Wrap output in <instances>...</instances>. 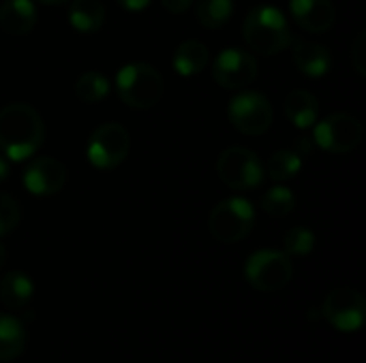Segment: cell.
<instances>
[{"label": "cell", "mask_w": 366, "mask_h": 363, "mask_svg": "<svg viewBox=\"0 0 366 363\" xmlns=\"http://www.w3.org/2000/svg\"><path fill=\"white\" fill-rule=\"evenodd\" d=\"M152 0H118V4L122 6V9H127V11H133V13H137V11H144L148 4H150Z\"/></svg>", "instance_id": "obj_29"}, {"label": "cell", "mask_w": 366, "mask_h": 363, "mask_svg": "<svg viewBox=\"0 0 366 363\" xmlns=\"http://www.w3.org/2000/svg\"><path fill=\"white\" fill-rule=\"evenodd\" d=\"M69 24L77 32H97L105 21V6L101 0H69Z\"/></svg>", "instance_id": "obj_18"}, {"label": "cell", "mask_w": 366, "mask_h": 363, "mask_svg": "<svg viewBox=\"0 0 366 363\" xmlns=\"http://www.w3.org/2000/svg\"><path fill=\"white\" fill-rule=\"evenodd\" d=\"M26 349V329L21 321L0 315V362L17 359Z\"/></svg>", "instance_id": "obj_20"}, {"label": "cell", "mask_w": 366, "mask_h": 363, "mask_svg": "<svg viewBox=\"0 0 366 363\" xmlns=\"http://www.w3.org/2000/svg\"><path fill=\"white\" fill-rule=\"evenodd\" d=\"M262 208L268 216L272 218H283L290 216L296 208V197L287 186H272L270 190H266V195L262 197Z\"/></svg>", "instance_id": "obj_24"}, {"label": "cell", "mask_w": 366, "mask_h": 363, "mask_svg": "<svg viewBox=\"0 0 366 363\" xmlns=\"http://www.w3.org/2000/svg\"><path fill=\"white\" fill-rule=\"evenodd\" d=\"M39 2H43V4H49V6H54V4H64V2H69V0H39Z\"/></svg>", "instance_id": "obj_32"}, {"label": "cell", "mask_w": 366, "mask_h": 363, "mask_svg": "<svg viewBox=\"0 0 366 363\" xmlns=\"http://www.w3.org/2000/svg\"><path fill=\"white\" fill-rule=\"evenodd\" d=\"M242 36L247 45L262 56H277L292 43V30L283 11L270 4L255 6L247 15Z\"/></svg>", "instance_id": "obj_2"}, {"label": "cell", "mask_w": 366, "mask_h": 363, "mask_svg": "<svg viewBox=\"0 0 366 363\" xmlns=\"http://www.w3.org/2000/svg\"><path fill=\"white\" fill-rule=\"evenodd\" d=\"M313 141L332 154H347L356 150L362 141V124L350 113H332L317 122Z\"/></svg>", "instance_id": "obj_9"}, {"label": "cell", "mask_w": 366, "mask_h": 363, "mask_svg": "<svg viewBox=\"0 0 366 363\" xmlns=\"http://www.w3.org/2000/svg\"><path fill=\"white\" fill-rule=\"evenodd\" d=\"M287 257H307L315 248V233L307 227H292L283 237Z\"/></svg>", "instance_id": "obj_25"}, {"label": "cell", "mask_w": 366, "mask_h": 363, "mask_svg": "<svg viewBox=\"0 0 366 363\" xmlns=\"http://www.w3.org/2000/svg\"><path fill=\"white\" fill-rule=\"evenodd\" d=\"M21 220V205L6 193H0V237L11 233Z\"/></svg>", "instance_id": "obj_26"}, {"label": "cell", "mask_w": 366, "mask_h": 363, "mask_svg": "<svg viewBox=\"0 0 366 363\" xmlns=\"http://www.w3.org/2000/svg\"><path fill=\"white\" fill-rule=\"evenodd\" d=\"M131 150V135L122 124L105 122L97 126L88 139L86 156L88 163L97 169H114L118 167Z\"/></svg>", "instance_id": "obj_7"}, {"label": "cell", "mask_w": 366, "mask_h": 363, "mask_svg": "<svg viewBox=\"0 0 366 363\" xmlns=\"http://www.w3.org/2000/svg\"><path fill=\"white\" fill-rule=\"evenodd\" d=\"M294 265L281 250H257L244 263V278L255 291L274 293L290 285Z\"/></svg>", "instance_id": "obj_6"}, {"label": "cell", "mask_w": 366, "mask_h": 363, "mask_svg": "<svg viewBox=\"0 0 366 363\" xmlns=\"http://www.w3.org/2000/svg\"><path fill=\"white\" fill-rule=\"evenodd\" d=\"M36 24V4L32 0H6L0 6V26L9 34H28Z\"/></svg>", "instance_id": "obj_15"}, {"label": "cell", "mask_w": 366, "mask_h": 363, "mask_svg": "<svg viewBox=\"0 0 366 363\" xmlns=\"http://www.w3.org/2000/svg\"><path fill=\"white\" fill-rule=\"evenodd\" d=\"M210 62V51L208 47L197 41V39H187L182 41L176 51H174V71L182 77H193V75H199Z\"/></svg>", "instance_id": "obj_16"}, {"label": "cell", "mask_w": 366, "mask_h": 363, "mask_svg": "<svg viewBox=\"0 0 366 363\" xmlns=\"http://www.w3.org/2000/svg\"><path fill=\"white\" fill-rule=\"evenodd\" d=\"M195 15L204 28H221L234 15V0H195Z\"/></svg>", "instance_id": "obj_21"}, {"label": "cell", "mask_w": 366, "mask_h": 363, "mask_svg": "<svg viewBox=\"0 0 366 363\" xmlns=\"http://www.w3.org/2000/svg\"><path fill=\"white\" fill-rule=\"evenodd\" d=\"M290 45H292L294 64L298 66V71L302 75L315 79V77H324L330 71V66H332V53L322 43L296 39Z\"/></svg>", "instance_id": "obj_14"}, {"label": "cell", "mask_w": 366, "mask_h": 363, "mask_svg": "<svg viewBox=\"0 0 366 363\" xmlns=\"http://www.w3.org/2000/svg\"><path fill=\"white\" fill-rule=\"evenodd\" d=\"M294 21L311 34H324L335 26L337 11L332 0H290Z\"/></svg>", "instance_id": "obj_13"}, {"label": "cell", "mask_w": 366, "mask_h": 363, "mask_svg": "<svg viewBox=\"0 0 366 363\" xmlns=\"http://www.w3.org/2000/svg\"><path fill=\"white\" fill-rule=\"evenodd\" d=\"M163 75L148 62L124 64L116 75L120 101L131 109H150L163 96Z\"/></svg>", "instance_id": "obj_3"}, {"label": "cell", "mask_w": 366, "mask_h": 363, "mask_svg": "<svg viewBox=\"0 0 366 363\" xmlns=\"http://www.w3.org/2000/svg\"><path fill=\"white\" fill-rule=\"evenodd\" d=\"M32 293H34V285L24 272H9L0 280V302L11 310L24 308L30 302Z\"/></svg>", "instance_id": "obj_19"}, {"label": "cell", "mask_w": 366, "mask_h": 363, "mask_svg": "<svg viewBox=\"0 0 366 363\" xmlns=\"http://www.w3.org/2000/svg\"><path fill=\"white\" fill-rule=\"evenodd\" d=\"M4 263H6V248L0 244V270L4 267Z\"/></svg>", "instance_id": "obj_31"}, {"label": "cell", "mask_w": 366, "mask_h": 363, "mask_svg": "<svg viewBox=\"0 0 366 363\" xmlns=\"http://www.w3.org/2000/svg\"><path fill=\"white\" fill-rule=\"evenodd\" d=\"M300 169H302L300 152H292V150H279L266 163V173L274 182L292 180L300 173Z\"/></svg>", "instance_id": "obj_23"}, {"label": "cell", "mask_w": 366, "mask_h": 363, "mask_svg": "<svg viewBox=\"0 0 366 363\" xmlns=\"http://www.w3.org/2000/svg\"><path fill=\"white\" fill-rule=\"evenodd\" d=\"M21 182L26 186V190L34 197H49V195H56L64 188L66 184V167L51 158V156H39L34 158L24 175H21Z\"/></svg>", "instance_id": "obj_12"}, {"label": "cell", "mask_w": 366, "mask_h": 363, "mask_svg": "<svg viewBox=\"0 0 366 363\" xmlns=\"http://www.w3.org/2000/svg\"><path fill=\"white\" fill-rule=\"evenodd\" d=\"M45 141L41 113L28 103H11L0 109V152L13 163L36 154Z\"/></svg>", "instance_id": "obj_1"}, {"label": "cell", "mask_w": 366, "mask_h": 363, "mask_svg": "<svg viewBox=\"0 0 366 363\" xmlns=\"http://www.w3.org/2000/svg\"><path fill=\"white\" fill-rule=\"evenodd\" d=\"M161 4L165 6V11L178 15V13H184L193 6V0H161Z\"/></svg>", "instance_id": "obj_28"}, {"label": "cell", "mask_w": 366, "mask_h": 363, "mask_svg": "<svg viewBox=\"0 0 366 363\" xmlns=\"http://www.w3.org/2000/svg\"><path fill=\"white\" fill-rule=\"evenodd\" d=\"M217 173L232 190H253L264 182V165L259 156L244 145L223 150L217 158Z\"/></svg>", "instance_id": "obj_5"}, {"label": "cell", "mask_w": 366, "mask_h": 363, "mask_svg": "<svg viewBox=\"0 0 366 363\" xmlns=\"http://www.w3.org/2000/svg\"><path fill=\"white\" fill-rule=\"evenodd\" d=\"M322 312H324V319L339 332H356L365 323V297L356 289L339 287L326 295Z\"/></svg>", "instance_id": "obj_10"}, {"label": "cell", "mask_w": 366, "mask_h": 363, "mask_svg": "<svg viewBox=\"0 0 366 363\" xmlns=\"http://www.w3.org/2000/svg\"><path fill=\"white\" fill-rule=\"evenodd\" d=\"M352 62H354V68L360 77H366V32H358L356 41H354V47H352Z\"/></svg>", "instance_id": "obj_27"}, {"label": "cell", "mask_w": 366, "mask_h": 363, "mask_svg": "<svg viewBox=\"0 0 366 363\" xmlns=\"http://www.w3.org/2000/svg\"><path fill=\"white\" fill-rule=\"evenodd\" d=\"M285 116L296 128H311L320 118V103L307 90H292L285 98Z\"/></svg>", "instance_id": "obj_17"}, {"label": "cell", "mask_w": 366, "mask_h": 363, "mask_svg": "<svg viewBox=\"0 0 366 363\" xmlns=\"http://www.w3.org/2000/svg\"><path fill=\"white\" fill-rule=\"evenodd\" d=\"M9 178V163L2 158V154H0V182H4Z\"/></svg>", "instance_id": "obj_30"}, {"label": "cell", "mask_w": 366, "mask_h": 363, "mask_svg": "<svg viewBox=\"0 0 366 363\" xmlns=\"http://www.w3.org/2000/svg\"><path fill=\"white\" fill-rule=\"evenodd\" d=\"M212 77L225 90L249 88L257 77V60L244 49H223L212 62Z\"/></svg>", "instance_id": "obj_11"}, {"label": "cell", "mask_w": 366, "mask_h": 363, "mask_svg": "<svg viewBox=\"0 0 366 363\" xmlns=\"http://www.w3.org/2000/svg\"><path fill=\"white\" fill-rule=\"evenodd\" d=\"M255 225V210L249 199L232 197L217 203L208 216V229L221 244L242 242Z\"/></svg>", "instance_id": "obj_4"}, {"label": "cell", "mask_w": 366, "mask_h": 363, "mask_svg": "<svg viewBox=\"0 0 366 363\" xmlns=\"http://www.w3.org/2000/svg\"><path fill=\"white\" fill-rule=\"evenodd\" d=\"M227 116L238 133L257 137V135H264L272 126L274 109L262 92L247 90L232 98L227 107Z\"/></svg>", "instance_id": "obj_8"}, {"label": "cell", "mask_w": 366, "mask_h": 363, "mask_svg": "<svg viewBox=\"0 0 366 363\" xmlns=\"http://www.w3.org/2000/svg\"><path fill=\"white\" fill-rule=\"evenodd\" d=\"M107 94H109V79L99 71H88L79 75L75 81V96L86 105L101 103Z\"/></svg>", "instance_id": "obj_22"}]
</instances>
